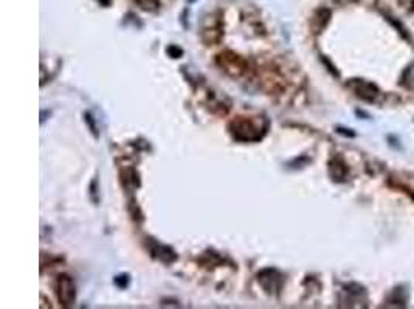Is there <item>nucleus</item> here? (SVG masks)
Masks as SVG:
<instances>
[{"instance_id":"1","label":"nucleus","mask_w":414,"mask_h":309,"mask_svg":"<svg viewBox=\"0 0 414 309\" xmlns=\"http://www.w3.org/2000/svg\"><path fill=\"white\" fill-rule=\"evenodd\" d=\"M230 130H231V133H233L235 138L239 139V141H258V139L262 138V134H264V132H261L264 129L258 127L253 119L242 118V116L231 122Z\"/></svg>"},{"instance_id":"2","label":"nucleus","mask_w":414,"mask_h":309,"mask_svg":"<svg viewBox=\"0 0 414 309\" xmlns=\"http://www.w3.org/2000/svg\"><path fill=\"white\" fill-rule=\"evenodd\" d=\"M58 299L64 306H71L76 299L75 284L68 275H60L58 278Z\"/></svg>"},{"instance_id":"3","label":"nucleus","mask_w":414,"mask_h":309,"mask_svg":"<svg viewBox=\"0 0 414 309\" xmlns=\"http://www.w3.org/2000/svg\"><path fill=\"white\" fill-rule=\"evenodd\" d=\"M349 87L355 91V94L358 97L364 99V101H374L377 94H379V88H377L374 84L361 81V79H352L349 82Z\"/></svg>"},{"instance_id":"4","label":"nucleus","mask_w":414,"mask_h":309,"mask_svg":"<svg viewBox=\"0 0 414 309\" xmlns=\"http://www.w3.org/2000/svg\"><path fill=\"white\" fill-rule=\"evenodd\" d=\"M402 82L404 85H407L408 88L414 90V65L408 67L404 73V78H402Z\"/></svg>"},{"instance_id":"5","label":"nucleus","mask_w":414,"mask_h":309,"mask_svg":"<svg viewBox=\"0 0 414 309\" xmlns=\"http://www.w3.org/2000/svg\"><path fill=\"white\" fill-rule=\"evenodd\" d=\"M115 283L118 284L119 288H126L127 283H129V275H119V277H117Z\"/></svg>"},{"instance_id":"6","label":"nucleus","mask_w":414,"mask_h":309,"mask_svg":"<svg viewBox=\"0 0 414 309\" xmlns=\"http://www.w3.org/2000/svg\"><path fill=\"white\" fill-rule=\"evenodd\" d=\"M86 122H89V126H90V130L95 136H98V133H96V127H95V122L92 121V116L89 113H86Z\"/></svg>"},{"instance_id":"7","label":"nucleus","mask_w":414,"mask_h":309,"mask_svg":"<svg viewBox=\"0 0 414 309\" xmlns=\"http://www.w3.org/2000/svg\"><path fill=\"white\" fill-rule=\"evenodd\" d=\"M168 53H169V54H171V53H176V54H177V57H180V56H181V53H183V51H181V49H180L178 46H169V48H168Z\"/></svg>"},{"instance_id":"8","label":"nucleus","mask_w":414,"mask_h":309,"mask_svg":"<svg viewBox=\"0 0 414 309\" xmlns=\"http://www.w3.org/2000/svg\"><path fill=\"white\" fill-rule=\"evenodd\" d=\"M189 2H196V0H189Z\"/></svg>"},{"instance_id":"9","label":"nucleus","mask_w":414,"mask_h":309,"mask_svg":"<svg viewBox=\"0 0 414 309\" xmlns=\"http://www.w3.org/2000/svg\"><path fill=\"white\" fill-rule=\"evenodd\" d=\"M138 2H140V3H141V2H143V0H138Z\"/></svg>"}]
</instances>
